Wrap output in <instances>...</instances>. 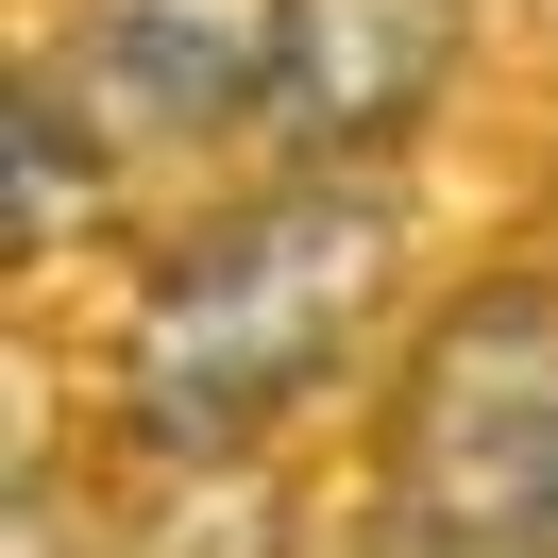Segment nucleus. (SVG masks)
Masks as SVG:
<instances>
[{
	"instance_id": "1",
	"label": "nucleus",
	"mask_w": 558,
	"mask_h": 558,
	"mask_svg": "<svg viewBox=\"0 0 558 558\" xmlns=\"http://www.w3.org/2000/svg\"><path fill=\"white\" fill-rule=\"evenodd\" d=\"M407 170H271L136 254L102 322V423L136 474H254L407 305Z\"/></svg>"
},
{
	"instance_id": "2",
	"label": "nucleus",
	"mask_w": 558,
	"mask_h": 558,
	"mask_svg": "<svg viewBox=\"0 0 558 558\" xmlns=\"http://www.w3.org/2000/svg\"><path fill=\"white\" fill-rule=\"evenodd\" d=\"M373 558H558V271H457L373 389Z\"/></svg>"
},
{
	"instance_id": "3",
	"label": "nucleus",
	"mask_w": 558,
	"mask_h": 558,
	"mask_svg": "<svg viewBox=\"0 0 558 558\" xmlns=\"http://www.w3.org/2000/svg\"><path fill=\"white\" fill-rule=\"evenodd\" d=\"M271 35L288 0H51L35 69L102 119L119 170H186V153H271Z\"/></svg>"
},
{
	"instance_id": "4",
	"label": "nucleus",
	"mask_w": 558,
	"mask_h": 558,
	"mask_svg": "<svg viewBox=\"0 0 558 558\" xmlns=\"http://www.w3.org/2000/svg\"><path fill=\"white\" fill-rule=\"evenodd\" d=\"M474 69V0H288L271 35V170H407V136Z\"/></svg>"
},
{
	"instance_id": "5",
	"label": "nucleus",
	"mask_w": 558,
	"mask_h": 558,
	"mask_svg": "<svg viewBox=\"0 0 558 558\" xmlns=\"http://www.w3.org/2000/svg\"><path fill=\"white\" fill-rule=\"evenodd\" d=\"M35 558H51V508H35Z\"/></svg>"
}]
</instances>
